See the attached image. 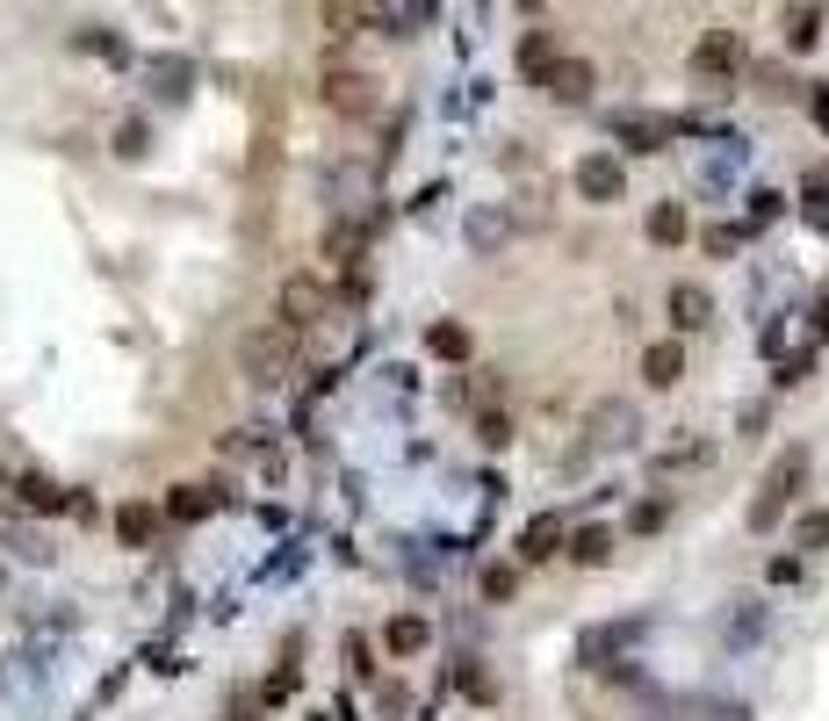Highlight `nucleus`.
Segmentation results:
<instances>
[{"instance_id":"obj_3","label":"nucleus","mask_w":829,"mask_h":721,"mask_svg":"<svg viewBox=\"0 0 829 721\" xmlns=\"http://www.w3.org/2000/svg\"><path fill=\"white\" fill-rule=\"evenodd\" d=\"M275 318H281V325H296V332L325 325V318H332V282L325 275H289V282H281V296H275Z\"/></svg>"},{"instance_id":"obj_24","label":"nucleus","mask_w":829,"mask_h":721,"mask_svg":"<svg viewBox=\"0 0 829 721\" xmlns=\"http://www.w3.org/2000/svg\"><path fill=\"white\" fill-rule=\"evenodd\" d=\"M779 30H786V52H808L815 36H822V30H815V8H808V0H794V8L779 15Z\"/></svg>"},{"instance_id":"obj_18","label":"nucleus","mask_w":829,"mask_h":721,"mask_svg":"<svg viewBox=\"0 0 829 721\" xmlns=\"http://www.w3.org/2000/svg\"><path fill=\"white\" fill-rule=\"evenodd\" d=\"M563 541H571V534H563V519H555V513H534V519H527V534H519V563H549Z\"/></svg>"},{"instance_id":"obj_12","label":"nucleus","mask_w":829,"mask_h":721,"mask_svg":"<svg viewBox=\"0 0 829 721\" xmlns=\"http://www.w3.org/2000/svg\"><path fill=\"white\" fill-rule=\"evenodd\" d=\"M664 318H671V332H707L714 325V296L700 289V282H671V289H664Z\"/></svg>"},{"instance_id":"obj_26","label":"nucleus","mask_w":829,"mask_h":721,"mask_svg":"<svg viewBox=\"0 0 829 721\" xmlns=\"http://www.w3.org/2000/svg\"><path fill=\"white\" fill-rule=\"evenodd\" d=\"M571 556H577V563H606V556H613V527H577L571 534Z\"/></svg>"},{"instance_id":"obj_27","label":"nucleus","mask_w":829,"mask_h":721,"mask_svg":"<svg viewBox=\"0 0 829 721\" xmlns=\"http://www.w3.org/2000/svg\"><path fill=\"white\" fill-rule=\"evenodd\" d=\"M794 549H829V505H822V513H801Z\"/></svg>"},{"instance_id":"obj_36","label":"nucleus","mask_w":829,"mask_h":721,"mask_svg":"<svg viewBox=\"0 0 829 721\" xmlns=\"http://www.w3.org/2000/svg\"><path fill=\"white\" fill-rule=\"evenodd\" d=\"M801 577V556H772V584H794Z\"/></svg>"},{"instance_id":"obj_23","label":"nucleus","mask_w":829,"mask_h":721,"mask_svg":"<svg viewBox=\"0 0 829 721\" xmlns=\"http://www.w3.org/2000/svg\"><path fill=\"white\" fill-rule=\"evenodd\" d=\"M642 231H649V245H678V239H686V231H692V224H686V209H678V203H657V209H649V224H642Z\"/></svg>"},{"instance_id":"obj_2","label":"nucleus","mask_w":829,"mask_h":721,"mask_svg":"<svg viewBox=\"0 0 829 721\" xmlns=\"http://www.w3.org/2000/svg\"><path fill=\"white\" fill-rule=\"evenodd\" d=\"M318 102H325L332 116L368 123V116L382 108V87L368 80V72H354V66H325V80H318Z\"/></svg>"},{"instance_id":"obj_15","label":"nucleus","mask_w":829,"mask_h":721,"mask_svg":"<svg viewBox=\"0 0 829 721\" xmlns=\"http://www.w3.org/2000/svg\"><path fill=\"white\" fill-rule=\"evenodd\" d=\"M642 382H649V390H671V382H686V346H678V340L642 346Z\"/></svg>"},{"instance_id":"obj_11","label":"nucleus","mask_w":829,"mask_h":721,"mask_svg":"<svg viewBox=\"0 0 829 721\" xmlns=\"http://www.w3.org/2000/svg\"><path fill=\"white\" fill-rule=\"evenodd\" d=\"M332 36H361V30H390V0H318Z\"/></svg>"},{"instance_id":"obj_17","label":"nucleus","mask_w":829,"mask_h":721,"mask_svg":"<svg viewBox=\"0 0 829 721\" xmlns=\"http://www.w3.org/2000/svg\"><path fill=\"white\" fill-rule=\"evenodd\" d=\"M382 650L390 656H426L433 650V620L426 614H398L390 628H382Z\"/></svg>"},{"instance_id":"obj_38","label":"nucleus","mask_w":829,"mask_h":721,"mask_svg":"<svg viewBox=\"0 0 829 721\" xmlns=\"http://www.w3.org/2000/svg\"><path fill=\"white\" fill-rule=\"evenodd\" d=\"M519 8H527V15H534V8H541V0H519Z\"/></svg>"},{"instance_id":"obj_31","label":"nucleus","mask_w":829,"mask_h":721,"mask_svg":"<svg viewBox=\"0 0 829 721\" xmlns=\"http://www.w3.org/2000/svg\"><path fill=\"white\" fill-rule=\"evenodd\" d=\"M700 245L722 260V253H736V245H744V231H736V224H707V231H700Z\"/></svg>"},{"instance_id":"obj_33","label":"nucleus","mask_w":829,"mask_h":721,"mask_svg":"<svg viewBox=\"0 0 829 721\" xmlns=\"http://www.w3.org/2000/svg\"><path fill=\"white\" fill-rule=\"evenodd\" d=\"M116 152H123V159H138V152H145V123H138V116L116 130Z\"/></svg>"},{"instance_id":"obj_37","label":"nucleus","mask_w":829,"mask_h":721,"mask_svg":"<svg viewBox=\"0 0 829 721\" xmlns=\"http://www.w3.org/2000/svg\"><path fill=\"white\" fill-rule=\"evenodd\" d=\"M808 116H815V123L829 130V87H815V94H808Z\"/></svg>"},{"instance_id":"obj_20","label":"nucleus","mask_w":829,"mask_h":721,"mask_svg":"<svg viewBox=\"0 0 829 721\" xmlns=\"http://www.w3.org/2000/svg\"><path fill=\"white\" fill-rule=\"evenodd\" d=\"M505 239H513V217H505V209H476V217H469V245H476V253H498Z\"/></svg>"},{"instance_id":"obj_5","label":"nucleus","mask_w":829,"mask_h":721,"mask_svg":"<svg viewBox=\"0 0 829 721\" xmlns=\"http://www.w3.org/2000/svg\"><path fill=\"white\" fill-rule=\"evenodd\" d=\"M736 72H744V36L736 30H700V44H692V80L728 87Z\"/></svg>"},{"instance_id":"obj_21","label":"nucleus","mask_w":829,"mask_h":721,"mask_svg":"<svg viewBox=\"0 0 829 721\" xmlns=\"http://www.w3.org/2000/svg\"><path fill=\"white\" fill-rule=\"evenodd\" d=\"M469 346H476V340H469V325H454V318H440V325L426 332V354L433 360H469Z\"/></svg>"},{"instance_id":"obj_32","label":"nucleus","mask_w":829,"mask_h":721,"mask_svg":"<svg viewBox=\"0 0 829 721\" xmlns=\"http://www.w3.org/2000/svg\"><path fill=\"white\" fill-rule=\"evenodd\" d=\"M476 440H484V447H505V440H513V419H505V412H484V419H476Z\"/></svg>"},{"instance_id":"obj_14","label":"nucleus","mask_w":829,"mask_h":721,"mask_svg":"<svg viewBox=\"0 0 829 721\" xmlns=\"http://www.w3.org/2000/svg\"><path fill=\"white\" fill-rule=\"evenodd\" d=\"M613 138H627V152H664V145H671V123L621 108V116H613Z\"/></svg>"},{"instance_id":"obj_29","label":"nucleus","mask_w":829,"mask_h":721,"mask_svg":"<svg viewBox=\"0 0 829 721\" xmlns=\"http://www.w3.org/2000/svg\"><path fill=\"white\" fill-rule=\"evenodd\" d=\"M664 519H671V505H664V499H642L635 513H627V527H635V534H664Z\"/></svg>"},{"instance_id":"obj_19","label":"nucleus","mask_w":829,"mask_h":721,"mask_svg":"<svg viewBox=\"0 0 829 721\" xmlns=\"http://www.w3.org/2000/svg\"><path fill=\"white\" fill-rule=\"evenodd\" d=\"M152 534H159L152 505H123V513H116V541H123V549H152Z\"/></svg>"},{"instance_id":"obj_30","label":"nucleus","mask_w":829,"mask_h":721,"mask_svg":"<svg viewBox=\"0 0 829 721\" xmlns=\"http://www.w3.org/2000/svg\"><path fill=\"white\" fill-rule=\"evenodd\" d=\"M513 592H519V570H505V563H498V570H484V599H491V606H505Z\"/></svg>"},{"instance_id":"obj_9","label":"nucleus","mask_w":829,"mask_h":721,"mask_svg":"<svg viewBox=\"0 0 829 721\" xmlns=\"http://www.w3.org/2000/svg\"><path fill=\"white\" fill-rule=\"evenodd\" d=\"M541 94H549V102H563V108H585L591 102V87H599V72L585 66V58H555L549 72H541Z\"/></svg>"},{"instance_id":"obj_28","label":"nucleus","mask_w":829,"mask_h":721,"mask_svg":"<svg viewBox=\"0 0 829 721\" xmlns=\"http://www.w3.org/2000/svg\"><path fill=\"white\" fill-rule=\"evenodd\" d=\"M801 195H808V217L822 224V217H829V167H808V181H801Z\"/></svg>"},{"instance_id":"obj_34","label":"nucleus","mask_w":829,"mask_h":721,"mask_svg":"<svg viewBox=\"0 0 829 721\" xmlns=\"http://www.w3.org/2000/svg\"><path fill=\"white\" fill-rule=\"evenodd\" d=\"M779 203H786V195L758 188V195H750V224H772V217H779Z\"/></svg>"},{"instance_id":"obj_35","label":"nucleus","mask_w":829,"mask_h":721,"mask_svg":"<svg viewBox=\"0 0 829 721\" xmlns=\"http://www.w3.org/2000/svg\"><path fill=\"white\" fill-rule=\"evenodd\" d=\"M80 52H102V58H123V44H116V36H102V30H87V36H80Z\"/></svg>"},{"instance_id":"obj_4","label":"nucleus","mask_w":829,"mask_h":721,"mask_svg":"<svg viewBox=\"0 0 829 721\" xmlns=\"http://www.w3.org/2000/svg\"><path fill=\"white\" fill-rule=\"evenodd\" d=\"M0 505H22V513L58 519V513H72V491H66V483H51L44 469H22V477L0 469Z\"/></svg>"},{"instance_id":"obj_6","label":"nucleus","mask_w":829,"mask_h":721,"mask_svg":"<svg viewBox=\"0 0 829 721\" xmlns=\"http://www.w3.org/2000/svg\"><path fill=\"white\" fill-rule=\"evenodd\" d=\"M801 477H808V455H801V447H786V455H779V462L764 469V491H758V505H750V527H772V519H779V505H786V499L801 491Z\"/></svg>"},{"instance_id":"obj_1","label":"nucleus","mask_w":829,"mask_h":721,"mask_svg":"<svg viewBox=\"0 0 829 721\" xmlns=\"http://www.w3.org/2000/svg\"><path fill=\"white\" fill-rule=\"evenodd\" d=\"M296 340H303V332L281 325V318L253 325V332L239 340V376L253 382V390H281V382L296 376Z\"/></svg>"},{"instance_id":"obj_25","label":"nucleus","mask_w":829,"mask_h":721,"mask_svg":"<svg viewBox=\"0 0 829 721\" xmlns=\"http://www.w3.org/2000/svg\"><path fill=\"white\" fill-rule=\"evenodd\" d=\"M454 686H462V693H469V700H476V707H498V678H491V671L476 664V656H469V664L454 671Z\"/></svg>"},{"instance_id":"obj_16","label":"nucleus","mask_w":829,"mask_h":721,"mask_svg":"<svg viewBox=\"0 0 829 721\" xmlns=\"http://www.w3.org/2000/svg\"><path fill=\"white\" fill-rule=\"evenodd\" d=\"M217 505H224V499H217V483H173V491H166V519H181V527L209 519Z\"/></svg>"},{"instance_id":"obj_13","label":"nucleus","mask_w":829,"mask_h":721,"mask_svg":"<svg viewBox=\"0 0 829 721\" xmlns=\"http://www.w3.org/2000/svg\"><path fill=\"white\" fill-rule=\"evenodd\" d=\"M361 253H368V224L361 217H332L325 224V260L346 267V275H361Z\"/></svg>"},{"instance_id":"obj_8","label":"nucleus","mask_w":829,"mask_h":721,"mask_svg":"<svg viewBox=\"0 0 829 721\" xmlns=\"http://www.w3.org/2000/svg\"><path fill=\"white\" fill-rule=\"evenodd\" d=\"M571 181H577L585 203H621V195H627V173H621V159H613V152H585Z\"/></svg>"},{"instance_id":"obj_7","label":"nucleus","mask_w":829,"mask_h":721,"mask_svg":"<svg viewBox=\"0 0 829 721\" xmlns=\"http://www.w3.org/2000/svg\"><path fill=\"white\" fill-rule=\"evenodd\" d=\"M642 642H649V620H621V628L606 620V628H591V636H585V664H591V671H613L621 656H635ZM621 671H627V664H621Z\"/></svg>"},{"instance_id":"obj_10","label":"nucleus","mask_w":829,"mask_h":721,"mask_svg":"<svg viewBox=\"0 0 829 721\" xmlns=\"http://www.w3.org/2000/svg\"><path fill=\"white\" fill-rule=\"evenodd\" d=\"M635 404L627 397H606V404H591V419H585V447H627L635 440Z\"/></svg>"},{"instance_id":"obj_22","label":"nucleus","mask_w":829,"mask_h":721,"mask_svg":"<svg viewBox=\"0 0 829 721\" xmlns=\"http://www.w3.org/2000/svg\"><path fill=\"white\" fill-rule=\"evenodd\" d=\"M549 66H555V36L549 30H527V36H519V72H527V80H541Z\"/></svg>"}]
</instances>
